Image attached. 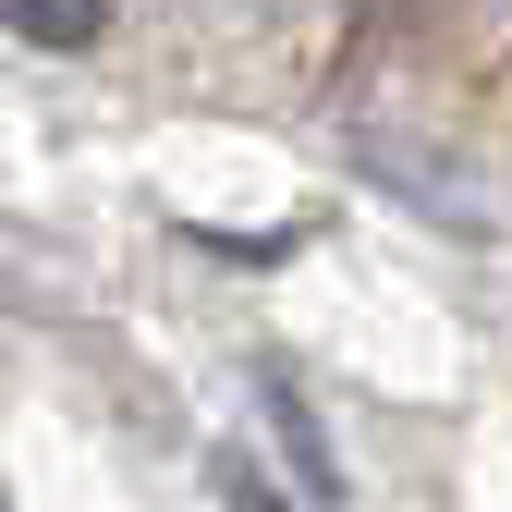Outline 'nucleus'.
Instances as JSON below:
<instances>
[{"instance_id": "obj_1", "label": "nucleus", "mask_w": 512, "mask_h": 512, "mask_svg": "<svg viewBox=\"0 0 512 512\" xmlns=\"http://www.w3.org/2000/svg\"><path fill=\"white\" fill-rule=\"evenodd\" d=\"M256 415L281 427V464H293V488L330 512V500H342V464H330V439H317V415L293 403V378H256Z\"/></svg>"}, {"instance_id": "obj_2", "label": "nucleus", "mask_w": 512, "mask_h": 512, "mask_svg": "<svg viewBox=\"0 0 512 512\" xmlns=\"http://www.w3.org/2000/svg\"><path fill=\"white\" fill-rule=\"evenodd\" d=\"M0 25L37 37V49H86V37L110 25V0H0Z\"/></svg>"}, {"instance_id": "obj_3", "label": "nucleus", "mask_w": 512, "mask_h": 512, "mask_svg": "<svg viewBox=\"0 0 512 512\" xmlns=\"http://www.w3.org/2000/svg\"><path fill=\"white\" fill-rule=\"evenodd\" d=\"M220 500H232V512H293V500L269 488V464H256V452H220Z\"/></svg>"}, {"instance_id": "obj_4", "label": "nucleus", "mask_w": 512, "mask_h": 512, "mask_svg": "<svg viewBox=\"0 0 512 512\" xmlns=\"http://www.w3.org/2000/svg\"><path fill=\"white\" fill-rule=\"evenodd\" d=\"M488 25H500V37H512V0H488Z\"/></svg>"}]
</instances>
